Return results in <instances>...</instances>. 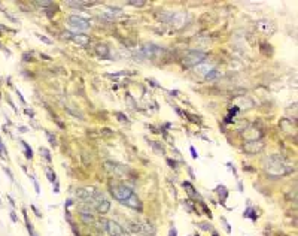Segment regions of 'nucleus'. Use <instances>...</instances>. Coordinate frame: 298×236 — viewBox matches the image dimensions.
<instances>
[{
  "label": "nucleus",
  "instance_id": "obj_1",
  "mask_svg": "<svg viewBox=\"0 0 298 236\" xmlns=\"http://www.w3.org/2000/svg\"><path fill=\"white\" fill-rule=\"evenodd\" d=\"M264 166L268 175H273V176H285V175H289L294 170L292 163L288 159H285L283 155H277V154L268 155L264 160Z\"/></svg>",
  "mask_w": 298,
  "mask_h": 236
},
{
  "label": "nucleus",
  "instance_id": "obj_2",
  "mask_svg": "<svg viewBox=\"0 0 298 236\" xmlns=\"http://www.w3.org/2000/svg\"><path fill=\"white\" fill-rule=\"evenodd\" d=\"M206 57H207L206 52H203V51H197V49L189 51L188 54L185 55V58H183V66H185V67H194V66H198Z\"/></svg>",
  "mask_w": 298,
  "mask_h": 236
},
{
  "label": "nucleus",
  "instance_id": "obj_3",
  "mask_svg": "<svg viewBox=\"0 0 298 236\" xmlns=\"http://www.w3.org/2000/svg\"><path fill=\"white\" fill-rule=\"evenodd\" d=\"M110 193H112L113 197L118 200V202L124 203L125 200L134 193V191L131 190V187H128V185H115V187L110 188Z\"/></svg>",
  "mask_w": 298,
  "mask_h": 236
},
{
  "label": "nucleus",
  "instance_id": "obj_4",
  "mask_svg": "<svg viewBox=\"0 0 298 236\" xmlns=\"http://www.w3.org/2000/svg\"><path fill=\"white\" fill-rule=\"evenodd\" d=\"M99 190L95 187H82L76 190V197L82 200V202H91V200L97 196Z\"/></svg>",
  "mask_w": 298,
  "mask_h": 236
},
{
  "label": "nucleus",
  "instance_id": "obj_5",
  "mask_svg": "<svg viewBox=\"0 0 298 236\" xmlns=\"http://www.w3.org/2000/svg\"><path fill=\"white\" fill-rule=\"evenodd\" d=\"M67 24H69L72 29H75V30H88V29H90V23H88V20L82 18V16H78V15L69 16Z\"/></svg>",
  "mask_w": 298,
  "mask_h": 236
},
{
  "label": "nucleus",
  "instance_id": "obj_6",
  "mask_svg": "<svg viewBox=\"0 0 298 236\" xmlns=\"http://www.w3.org/2000/svg\"><path fill=\"white\" fill-rule=\"evenodd\" d=\"M264 146H265V144L262 141H259V139H250V141H248L244 144L243 150L249 154H256V153H261L264 150Z\"/></svg>",
  "mask_w": 298,
  "mask_h": 236
},
{
  "label": "nucleus",
  "instance_id": "obj_7",
  "mask_svg": "<svg viewBox=\"0 0 298 236\" xmlns=\"http://www.w3.org/2000/svg\"><path fill=\"white\" fill-rule=\"evenodd\" d=\"M104 169H106L109 173L112 175H116V176H124V175L127 173V168L125 166H122L119 163H113V161H106L104 163Z\"/></svg>",
  "mask_w": 298,
  "mask_h": 236
},
{
  "label": "nucleus",
  "instance_id": "obj_8",
  "mask_svg": "<svg viewBox=\"0 0 298 236\" xmlns=\"http://www.w3.org/2000/svg\"><path fill=\"white\" fill-rule=\"evenodd\" d=\"M106 230H107V233H109L110 236H128V233L122 229V227H121L116 221H113V220L107 221Z\"/></svg>",
  "mask_w": 298,
  "mask_h": 236
},
{
  "label": "nucleus",
  "instance_id": "obj_9",
  "mask_svg": "<svg viewBox=\"0 0 298 236\" xmlns=\"http://www.w3.org/2000/svg\"><path fill=\"white\" fill-rule=\"evenodd\" d=\"M142 54L146 57H158L163 54V48L154 45V43H145L142 48Z\"/></svg>",
  "mask_w": 298,
  "mask_h": 236
},
{
  "label": "nucleus",
  "instance_id": "obj_10",
  "mask_svg": "<svg viewBox=\"0 0 298 236\" xmlns=\"http://www.w3.org/2000/svg\"><path fill=\"white\" fill-rule=\"evenodd\" d=\"M124 205L125 206H128V208H131V209H136L137 212H142V209H143V205H142V200L139 199V196L137 194H131L125 202H124Z\"/></svg>",
  "mask_w": 298,
  "mask_h": 236
},
{
  "label": "nucleus",
  "instance_id": "obj_11",
  "mask_svg": "<svg viewBox=\"0 0 298 236\" xmlns=\"http://www.w3.org/2000/svg\"><path fill=\"white\" fill-rule=\"evenodd\" d=\"M256 27H258V30L262 31V33H270V34H271V33L274 31V24L271 23V21H268V20H261V21H258Z\"/></svg>",
  "mask_w": 298,
  "mask_h": 236
},
{
  "label": "nucleus",
  "instance_id": "obj_12",
  "mask_svg": "<svg viewBox=\"0 0 298 236\" xmlns=\"http://www.w3.org/2000/svg\"><path fill=\"white\" fill-rule=\"evenodd\" d=\"M70 39H72L75 43H78V45H88L90 43V36H86V34L84 33H78V34H73V36H70Z\"/></svg>",
  "mask_w": 298,
  "mask_h": 236
},
{
  "label": "nucleus",
  "instance_id": "obj_13",
  "mask_svg": "<svg viewBox=\"0 0 298 236\" xmlns=\"http://www.w3.org/2000/svg\"><path fill=\"white\" fill-rule=\"evenodd\" d=\"M182 187L185 188V191L188 193V196H189L191 199H194V200H195V199H198V193H197V190L194 188V185H192L189 181H183V182H182Z\"/></svg>",
  "mask_w": 298,
  "mask_h": 236
},
{
  "label": "nucleus",
  "instance_id": "obj_14",
  "mask_svg": "<svg viewBox=\"0 0 298 236\" xmlns=\"http://www.w3.org/2000/svg\"><path fill=\"white\" fill-rule=\"evenodd\" d=\"M95 52L100 55V57H104L106 58L109 55V47L106 45V43H100V45L95 47Z\"/></svg>",
  "mask_w": 298,
  "mask_h": 236
},
{
  "label": "nucleus",
  "instance_id": "obj_15",
  "mask_svg": "<svg viewBox=\"0 0 298 236\" xmlns=\"http://www.w3.org/2000/svg\"><path fill=\"white\" fill-rule=\"evenodd\" d=\"M142 233L148 235V236H154L155 235V227L151 224V223H142Z\"/></svg>",
  "mask_w": 298,
  "mask_h": 236
},
{
  "label": "nucleus",
  "instance_id": "obj_16",
  "mask_svg": "<svg viewBox=\"0 0 298 236\" xmlns=\"http://www.w3.org/2000/svg\"><path fill=\"white\" fill-rule=\"evenodd\" d=\"M221 76H222V73L221 72H218V70H210L204 78H206V81H218V79H221Z\"/></svg>",
  "mask_w": 298,
  "mask_h": 236
},
{
  "label": "nucleus",
  "instance_id": "obj_17",
  "mask_svg": "<svg viewBox=\"0 0 298 236\" xmlns=\"http://www.w3.org/2000/svg\"><path fill=\"white\" fill-rule=\"evenodd\" d=\"M195 70H197L198 73H201V75L206 76L210 70H213V69H212V66H210V64H198V66L195 67Z\"/></svg>",
  "mask_w": 298,
  "mask_h": 236
},
{
  "label": "nucleus",
  "instance_id": "obj_18",
  "mask_svg": "<svg viewBox=\"0 0 298 236\" xmlns=\"http://www.w3.org/2000/svg\"><path fill=\"white\" fill-rule=\"evenodd\" d=\"M81 221L85 223V224H93V223H95V218H94L93 214H84V212H81Z\"/></svg>",
  "mask_w": 298,
  "mask_h": 236
},
{
  "label": "nucleus",
  "instance_id": "obj_19",
  "mask_svg": "<svg viewBox=\"0 0 298 236\" xmlns=\"http://www.w3.org/2000/svg\"><path fill=\"white\" fill-rule=\"evenodd\" d=\"M216 191H218V193H219V196H221V199H222V202H224V200H225L227 197H228V191H227L225 185H218Z\"/></svg>",
  "mask_w": 298,
  "mask_h": 236
},
{
  "label": "nucleus",
  "instance_id": "obj_20",
  "mask_svg": "<svg viewBox=\"0 0 298 236\" xmlns=\"http://www.w3.org/2000/svg\"><path fill=\"white\" fill-rule=\"evenodd\" d=\"M243 217H246V218H248V217H250V218H252V221H256V212L253 211L252 208H248L246 211H244Z\"/></svg>",
  "mask_w": 298,
  "mask_h": 236
},
{
  "label": "nucleus",
  "instance_id": "obj_21",
  "mask_svg": "<svg viewBox=\"0 0 298 236\" xmlns=\"http://www.w3.org/2000/svg\"><path fill=\"white\" fill-rule=\"evenodd\" d=\"M21 145L24 146V150H25V155H27V159H33V151H31V148L25 144L24 141H21Z\"/></svg>",
  "mask_w": 298,
  "mask_h": 236
},
{
  "label": "nucleus",
  "instance_id": "obj_22",
  "mask_svg": "<svg viewBox=\"0 0 298 236\" xmlns=\"http://www.w3.org/2000/svg\"><path fill=\"white\" fill-rule=\"evenodd\" d=\"M128 227L131 229V232H134V233H142V226L140 224H136V223H130Z\"/></svg>",
  "mask_w": 298,
  "mask_h": 236
},
{
  "label": "nucleus",
  "instance_id": "obj_23",
  "mask_svg": "<svg viewBox=\"0 0 298 236\" xmlns=\"http://www.w3.org/2000/svg\"><path fill=\"white\" fill-rule=\"evenodd\" d=\"M46 176H48V179L52 182V184H54V182L57 181V178H55V173L52 172L51 169H46Z\"/></svg>",
  "mask_w": 298,
  "mask_h": 236
},
{
  "label": "nucleus",
  "instance_id": "obj_24",
  "mask_svg": "<svg viewBox=\"0 0 298 236\" xmlns=\"http://www.w3.org/2000/svg\"><path fill=\"white\" fill-rule=\"evenodd\" d=\"M46 136H48V141L51 145H57V139H55V135H52L51 132H46Z\"/></svg>",
  "mask_w": 298,
  "mask_h": 236
},
{
  "label": "nucleus",
  "instance_id": "obj_25",
  "mask_svg": "<svg viewBox=\"0 0 298 236\" xmlns=\"http://www.w3.org/2000/svg\"><path fill=\"white\" fill-rule=\"evenodd\" d=\"M40 154H42V155L45 157V159L51 163V155H49V151L46 150V148H40Z\"/></svg>",
  "mask_w": 298,
  "mask_h": 236
},
{
  "label": "nucleus",
  "instance_id": "obj_26",
  "mask_svg": "<svg viewBox=\"0 0 298 236\" xmlns=\"http://www.w3.org/2000/svg\"><path fill=\"white\" fill-rule=\"evenodd\" d=\"M115 115H116V118H118L119 121H122V123H130V121H128V118L124 115V114H121V112H116Z\"/></svg>",
  "mask_w": 298,
  "mask_h": 236
},
{
  "label": "nucleus",
  "instance_id": "obj_27",
  "mask_svg": "<svg viewBox=\"0 0 298 236\" xmlns=\"http://www.w3.org/2000/svg\"><path fill=\"white\" fill-rule=\"evenodd\" d=\"M149 144H151V146H154V148H155V151H156V153L164 154V148H163V146H160L158 144H155V142H149Z\"/></svg>",
  "mask_w": 298,
  "mask_h": 236
},
{
  "label": "nucleus",
  "instance_id": "obj_28",
  "mask_svg": "<svg viewBox=\"0 0 298 236\" xmlns=\"http://www.w3.org/2000/svg\"><path fill=\"white\" fill-rule=\"evenodd\" d=\"M37 38H39L42 42H45L46 45H51V43H52V40H51L49 38H46V36H43V34H37Z\"/></svg>",
  "mask_w": 298,
  "mask_h": 236
},
{
  "label": "nucleus",
  "instance_id": "obj_29",
  "mask_svg": "<svg viewBox=\"0 0 298 236\" xmlns=\"http://www.w3.org/2000/svg\"><path fill=\"white\" fill-rule=\"evenodd\" d=\"M183 205H185V206L188 208V212H194V211H195V208H194V205H192V203H189L188 200H185V203H183Z\"/></svg>",
  "mask_w": 298,
  "mask_h": 236
},
{
  "label": "nucleus",
  "instance_id": "obj_30",
  "mask_svg": "<svg viewBox=\"0 0 298 236\" xmlns=\"http://www.w3.org/2000/svg\"><path fill=\"white\" fill-rule=\"evenodd\" d=\"M27 229H29V233H30V236H37V233L34 232V229H33V226L27 221Z\"/></svg>",
  "mask_w": 298,
  "mask_h": 236
},
{
  "label": "nucleus",
  "instance_id": "obj_31",
  "mask_svg": "<svg viewBox=\"0 0 298 236\" xmlns=\"http://www.w3.org/2000/svg\"><path fill=\"white\" fill-rule=\"evenodd\" d=\"M128 5L131 6H145L146 2H142V0H137V2H128Z\"/></svg>",
  "mask_w": 298,
  "mask_h": 236
},
{
  "label": "nucleus",
  "instance_id": "obj_32",
  "mask_svg": "<svg viewBox=\"0 0 298 236\" xmlns=\"http://www.w3.org/2000/svg\"><path fill=\"white\" fill-rule=\"evenodd\" d=\"M6 150H5V145L2 144V141H0V157H2V159H5L6 157V153H5Z\"/></svg>",
  "mask_w": 298,
  "mask_h": 236
},
{
  "label": "nucleus",
  "instance_id": "obj_33",
  "mask_svg": "<svg viewBox=\"0 0 298 236\" xmlns=\"http://www.w3.org/2000/svg\"><path fill=\"white\" fill-rule=\"evenodd\" d=\"M221 221H222V224H224V227H225V229H227V232H228V233H230V232H231V227L228 226V223H227V220H225V218H224V217H221Z\"/></svg>",
  "mask_w": 298,
  "mask_h": 236
},
{
  "label": "nucleus",
  "instance_id": "obj_34",
  "mask_svg": "<svg viewBox=\"0 0 298 236\" xmlns=\"http://www.w3.org/2000/svg\"><path fill=\"white\" fill-rule=\"evenodd\" d=\"M189 151H191L192 159H198V154H197V151H195V148H194V146H189Z\"/></svg>",
  "mask_w": 298,
  "mask_h": 236
},
{
  "label": "nucleus",
  "instance_id": "obj_35",
  "mask_svg": "<svg viewBox=\"0 0 298 236\" xmlns=\"http://www.w3.org/2000/svg\"><path fill=\"white\" fill-rule=\"evenodd\" d=\"M200 227H201L203 230H209V229H212V226L207 224V223H201V224H200Z\"/></svg>",
  "mask_w": 298,
  "mask_h": 236
},
{
  "label": "nucleus",
  "instance_id": "obj_36",
  "mask_svg": "<svg viewBox=\"0 0 298 236\" xmlns=\"http://www.w3.org/2000/svg\"><path fill=\"white\" fill-rule=\"evenodd\" d=\"M31 179H33V182H34V190H36V193H40V187H39V184H37V181L34 179L33 176H31Z\"/></svg>",
  "mask_w": 298,
  "mask_h": 236
},
{
  "label": "nucleus",
  "instance_id": "obj_37",
  "mask_svg": "<svg viewBox=\"0 0 298 236\" xmlns=\"http://www.w3.org/2000/svg\"><path fill=\"white\" fill-rule=\"evenodd\" d=\"M167 163H169V166H170V168H178L176 161H174V160H171V159H167Z\"/></svg>",
  "mask_w": 298,
  "mask_h": 236
},
{
  "label": "nucleus",
  "instance_id": "obj_38",
  "mask_svg": "<svg viewBox=\"0 0 298 236\" xmlns=\"http://www.w3.org/2000/svg\"><path fill=\"white\" fill-rule=\"evenodd\" d=\"M36 5H39V6H51L52 2H36Z\"/></svg>",
  "mask_w": 298,
  "mask_h": 236
},
{
  "label": "nucleus",
  "instance_id": "obj_39",
  "mask_svg": "<svg viewBox=\"0 0 298 236\" xmlns=\"http://www.w3.org/2000/svg\"><path fill=\"white\" fill-rule=\"evenodd\" d=\"M169 236H178V232H176L174 227H171V229H170V235H169Z\"/></svg>",
  "mask_w": 298,
  "mask_h": 236
},
{
  "label": "nucleus",
  "instance_id": "obj_40",
  "mask_svg": "<svg viewBox=\"0 0 298 236\" xmlns=\"http://www.w3.org/2000/svg\"><path fill=\"white\" fill-rule=\"evenodd\" d=\"M203 211H204V214H207L209 217H212V214H210V211H209V209H207V206H206L204 203H203Z\"/></svg>",
  "mask_w": 298,
  "mask_h": 236
},
{
  "label": "nucleus",
  "instance_id": "obj_41",
  "mask_svg": "<svg viewBox=\"0 0 298 236\" xmlns=\"http://www.w3.org/2000/svg\"><path fill=\"white\" fill-rule=\"evenodd\" d=\"M31 209H33V211H34V214H36L37 217H42V215H40V212H39L37 209H36V206H31Z\"/></svg>",
  "mask_w": 298,
  "mask_h": 236
},
{
  "label": "nucleus",
  "instance_id": "obj_42",
  "mask_svg": "<svg viewBox=\"0 0 298 236\" xmlns=\"http://www.w3.org/2000/svg\"><path fill=\"white\" fill-rule=\"evenodd\" d=\"M11 218H12V220H14L15 223L18 221V220H16V215H15V212H11Z\"/></svg>",
  "mask_w": 298,
  "mask_h": 236
},
{
  "label": "nucleus",
  "instance_id": "obj_43",
  "mask_svg": "<svg viewBox=\"0 0 298 236\" xmlns=\"http://www.w3.org/2000/svg\"><path fill=\"white\" fill-rule=\"evenodd\" d=\"M25 114H27L29 117H34V115H33V111H29V109H27V111H25Z\"/></svg>",
  "mask_w": 298,
  "mask_h": 236
},
{
  "label": "nucleus",
  "instance_id": "obj_44",
  "mask_svg": "<svg viewBox=\"0 0 298 236\" xmlns=\"http://www.w3.org/2000/svg\"><path fill=\"white\" fill-rule=\"evenodd\" d=\"M170 94H171V96H178V90H173V91H170Z\"/></svg>",
  "mask_w": 298,
  "mask_h": 236
},
{
  "label": "nucleus",
  "instance_id": "obj_45",
  "mask_svg": "<svg viewBox=\"0 0 298 236\" xmlns=\"http://www.w3.org/2000/svg\"><path fill=\"white\" fill-rule=\"evenodd\" d=\"M174 111H176V112H178V114H179V115H182V111H180V109H179V108H174Z\"/></svg>",
  "mask_w": 298,
  "mask_h": 236
},
{
  "label": "nucleus",
  "instance_id": "obj_46",
  "mask_svg": "<svg viewBox=\"0 0 298 236\" xmlns=\"http://www.w3.org/2000/svg\"><path fill=\"white\" fill-rule=\"evenodd\" d=\"M212 236H219V235H218V232H213V233H212Z\"/></svg>",
  "mask_w": 298,
  "mask_h": 236
}]
</instances>
